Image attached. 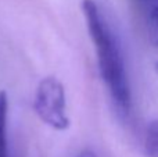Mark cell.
Returning a JSON list of instances; mask_svg holds the SVG:
<instances>
[{"instance_id": "6da1fadb", "label": "cell", "mask_w": 158, "mask_h": 157, "mask_svg": "<svg viewBox=\"0 0 158 157\" xmlns=\"http://www.w3.org/2000/svg\"><path fill=\"white\" fill-rule=\"evenodd\" d=\"M82 11L96 49L101 79L117 113L128 120L132 114V93L119 38L106 11L96 0H83Z\"/></svg>"}, {"instance_id": "7a4b0ae2", "label": "cell", "mask_w": 158, "mask_h": 157, "mask_svg": "<svg viewBox=\"0 0 158 157\" xmlns=\"http://www.w3.org/2000/svg\"><path fill=\"white\" fill-rule=\"evenodd\" d=\"M33 110L39 118L53 129H68L71 121L67 116L65 91L57 78L46 77L39 82L33 102Z\"/></svg>"}, {"instance_id": "3957f363", "label": "cell", "mask_w": 158, "mask_h": 157, "mask_svg": "<svg viewBox=\"0 0 158 157\" xmlns=\"http://www.w3.org/2000/svg\"><path fill=\"white\" fill-rule=\"evenodd\" d=\"M7 118H8V97L6 92H0V157H8L7 141Z\"/></svg>"}, {"instance_id": "277c9868", "label": "cell", "mask_w": 158, "mask_h": 157, "mask_svg": "<svg viewBox=\"0 0 158 157\" xmlns=\"http://www.w3.org/2000/svg\"><path fill=\"white\" fill-rule=\"evenodd\" d=\"M144 150L148 157H158V120L151 122L146 131Z\"/></svg>"}, {"instance_id": "5b68a950", "label": "cell", "mask_w": 158, "mask_h": 157, "mask_svg": "<svg viewBox=\"0 0 158 157\" xmlns=\"http://www.w3.org/2000/svg\"><path fill=\"white\" fill-rule=\"evenodd\" d=\"M147 24H148V38L154 46H158V7L147 14Z\"/></svg>"}, {"instance_id": "8992f818", "label": "cell", "mask_w": 158, "mask_h": 157, "mask_svg": "<svg viewBox=\"0 0 158 157\" xmlns=\"http://www.w3.org/2000/svg\"><path fill=\"white\" fill-rule=\"evenodd\" d=\"M142 10H146L147 14L153 11L156 7H158V0H135Z\"/></svg>"}, {"instance_id": "52a82bcc", "label": "cell", "mask_w": 158, "mask_h": 157, "mask_svg": "<svg viewBox=\"0 0 158 157\" xmlns=\"http://www.w3.org/2000/svg\"><path fill=\"white\" fill-rule=\"evenodd\" d=\"M78 157H96V155L93 152H89V150H86V152H83V153H81Z\"/></svg>"}, {"instance_id": "ba28073f", "label": "cell", "mask_w": 158, "mask_h": 157, "mask_svg": "<svg viewBox=\"0 0 158 157\" xmlns=\"http://www.w3.org/2000/svg\"><path fill=\"white\" fill-rule=\"evenodd\" d=\"M157 72H158V64H157Z\"/></svg>"}]
</instances>
